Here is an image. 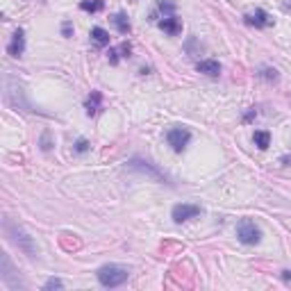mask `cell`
<instances>
[{"instance_id":"1","label":"cell","mask_w":291,"mask_h":291,"mask_svg":"<svg viewBox=\"0 0 291 291\" xmlns=\"http://www.w3.org/2000/svg\"><path fill=\"white\" fill-rule=\"evenodd\" d=\"M2 230H5V234H7L9 239L14 241L16 246L21 248V250L28 255V257H37V246H34V239H32L30 234L23 230L18 223H14L12 218H5V221H2Z\"/></svg>"},{"instance_id":"2","label":"cell","mask_w":291,"mask_h":291,"mask_svg":"<svg viewBox=\"0 0 291 291\" xmlns=\"http://www.w3.org/2000/svg\"><path fill=\"white\" fill-rule=\"evenodd\" d=\"M98 282L107 287V289H114V287H121V284L127 280L130 271L125 266H119V264H107L103 269H98Z\"/></svg>"},{"instance_id":"3","label":"cell","mask_w":291,"mask_h":291,"mask_svg":"<svg viewBox=\"0 0 291 291\" xmlns=\"http://www.w3.org/2000/svg\"><path fill=\"white\" fill-rule=\"evenodd\" d=\"M237 239H239L241 244H246V246H255V244H260V239H261V230L255 225V221L244 218V221H239V225H237Z\"/></svg>"},{"instance_id":"4","label":"cell","mask_w":291,"mask_h":291,"mask_svg":"<svg viewBox=\"0 0 291 291\" xmlns=\"http://www.w3.org/2000/svg\"><path fill=\"white\" fill-rule=\"evenodd\" d=\"M166 141H168V146L175 153H182V150L187 148V143L191 141V132H189L187 127H171L166 132Z\"/></svg>"},{"instance_id":"5","label":"cell","mask_w":291,"mask_h":291,"mask_svg":"<svg viewBox=\"0 0 291 291\" xmlns=\"http://www.w3.org/2000/svg\"><path fill=\"white\" fill-rule=\"evenodd\" d=\"M0 277H2V282L7 284L9 289H25V284L14 276V269H12V261H9L7 253H2V257H0Z\"/></svg>"},{"instance_id":"6","label":"cell","mask_w":291,"mask_h":291,"mask_svg":"<svg viewBox=\"0 0 291 291\" xmlns=\"http://www.w3.org/2000/svg\"><path fill=\"white\" fill-rule=\"evenodd\" d=\"M200 214V207L198 205H187V202H182V205H175L171 212V216L175 223H184L189 218H196Z\"/></svg>"},{"instance_id":"7","label":"cell","mask_w":291,"mask_h":291,"mask_svg":"<svg viewBox=\"0 0 291 291\" xmlns=\"http://www.w3.org/2000/svg\"><path fill=\"white\" fill-rule=\"evenodd\" d=\"M244 18H246V23L248 25H253V28H269L271 23H273V18H271L264 9H255V12L246 14Z\"/></svg>"},{"instance_id":"8","label":"cell","mask_w":291,"mask_h":291,"mask_svg":"<svg viewBox=\"0 0 291 291\" xmlns=\"http://www.w3.org/2000/svg\"><path fill=\"white\" fill-rule=\"evenodd\" d=\"M7 52L12 57H21L23 52H25V32H23L21 28L14 32V37H12V41H9V46H7Z\"/></svg>"},{"instance_id":"9","label":"cell","mask_w":291,"mask_h":291,"mask_svg":"<svg viewBox=\"0 0 291 291\" xmlns=\"http://www.w3.org/2000/svg\"><path fill=\"white\" fill-rule=\"evenodd\" d=\"M196 68H198V73L209 75V77H218V73H221V64L216 60H202L196 64Z\"/></svg>"},{"instance_id":"10","label":"cell","mask_w":291,"mask_h":291,"mask_svg":"<svg viewBox=\"0 0 291 291\" xmlns=\"http://www.w3.org/2000/svg\"><path fill=\"white\" fill-rule=\"evenodd\" d=\"M130 168H135V171H141V173H148V175H153L155 180H166L162 173L157 171L155 166L150 164V162H141V159H132L130 162Z\"/></svg>"},{"instance_id":"11","label":"cell","mask_w":291,"mask_h":291,"mask_svg":"<svg viewBox=\"0 0 291 291\" xmlns=\"http://www.w3.org/2000/svg\"><path fill=\"white\" fill-rule=\"evenodd\" d=\"M159 28L166 32V34H178L180 30H182V23H180L178 16H164L162 21H159Z\"/></svg>"},{"instance_id":"12","label":"cell","mask_w":291,"mask_h":291,"mask_svg":"<svg viewBox=\"0 0 291 291\" xmlns=\"http://www.w3.org/2000/svg\"><path fill=\"white\" fill-rule=\"evenodd\" d=\"M130 52H132V46L125 41V44H121L119 48H112L107 55H109V61H112V64H119L121 57H130Z\"/></svg>"},{"instance_id":"13","label":"cell","mask_w":291,"mask_h":291,"mask_svg":"<svg viewBox=\"0 0 291 291\" xmlns=\"http://www.w3.org/2000/svg\"><path fill=\"white\" fill-rule=\"evenodd\" d=\"M100 103H103L100 91H91V96L87 98V114H89V116H96V114L100 112Z\"/></svg>"},{"instance_id":"14","label":"cell","mask_w":291,"mask_h":291,"mask_svg":"<svg viewBox=\"0 0 291 291\" xmlns=\"http://www.w3.org/2000/svg\"><path fill=\"white\" fill-rule=\"evenodd\" d=\"M114 25H116V30L121 32V34H130V30H132V25H130V21H127V16L123 14V12H119V14H114Z\"/></svg>"},{"instance_id":"15","label":"cell","mask_w":291,"mask_h":291,"mask_svg":"<svg viewBox=\"0 0 291 291\" xmlns=\"http://www.w3.org/2000/svg\"><path fill=\"white\" fill-rule=\"evenodd\" d=\"M253 141H255V146H257V148L266 150L271 146V135L266 132V130H257V132H255V137H253Z\"/></svg>"},{"instance_id":"16","label":"cell","mask_w":291,"mask_h":291,"mask_svg":"<svg viewBox=\"0 0 291 291\" xmlns=\"http://www.w3.org/2000/svg\"><path fill=\"white\" fill-rule=\"evenodd\" d=\"M103 7H105V0H82V2H80V9H82V12H91V14L103 12Z\"/></svg>"},{"instance_id":"17","label":"cell","mask_w":291,"mask_h":291,"mask_svg":"<svg viewBox=\"0 0 291 291\" xmlns=\"http://www.w3.org/2000/svg\"><path fill=\"white\" fill-rule=\"evenodd\" d=\"M91 39H93V44L96 46H107L109 44V34H107L103 28H93V30H91Z\"/></svg>"},{"instance_id":"18","label":"cell","mask_w":291,"mask_h":291,"mask_svg":"<svg viewBox=\"0 0 291 291\" xmlns=\"http://www.w3.org/2000/svg\"><path fill=\"white\" fill-rule=\"evenodd\" d=\"M260 77H264L266 82H277V80H280V75H277V71H276V68H271V66L260 68Z\"/></svg>"},{"instance_id":"19","label":"cell","mask_w":291,"mask_h":291,"mask_svg":"<svg viewBox=\"0 0 291 291\" xmlns=\"http://www.w3.org/2000/svg\"><path fill=\"white\" fill-rule=\"evenodd\" d=\"M44 289H46V291H50V289H64V282H61L60 277H50V280L44 284Z\"/></svg>"},{"instance_id":"20","label":"cell","mask_w":291,"mask_h":291,"mask_svg":"<svg viewBox=\"0 0 291 291\" xmlns=\"http://www.w3.org/2000/svg\"><path fill=\"white\" fill-rule=\"evenodd\" d=\"M89 150V141L87 139H77L75 141V153H87Z\"/></svg>"},{"instance_id":"21","label":"cell","mask_w":291,"mask_h":291,"mask_svg":"<svg viewBox=\"0 0 291 291\" xmlns=\"http://www.w3.org/2000/svg\"><path fill=\"white\" fill-rule=\"evenodd\" d=\"M61 34H64V37H71V34H73V23L71 21L61 23Z\"/></svg>"},{"instance_id":"22","label":"cell","mask_w":291,"mask_h":291,"mask_svg":"<svg viewBox=\"0 0 291 291\" xmlns=\"http://www.w3.org/2000/svg\"><path fill=\"white\" fill-rule=\"evenodd\" d=\"M41 148L44 150H50V135L44 132V139H41Z\"/></svg>"},{"instance_id":"23","label":"cell","mask_w":291,"mask_h":291,"mask_svg":"<svg viewBox=\"0 0 291 291\" xmlns=\"http://www.w3.org/2000/svg\"><path fill=\"white\" fill-rule=\"evenodd\" d=\"M282 277H284V280H289V277H291V271H284V276H282Z\"/></svg>"},{"instance_id":"24","label":"cell","mask_w":291,"mask_h":291,"mask_svg":"<svg viewBox=\"0 0 291 291\" xmlns=\"http://www.w3.org/2000/svg\"><path fill=\"white\" fill-rule=\"evenodd\" d=\"M284 9H291V0H287V5H284Z\"/></svg>"}]
</instances>
